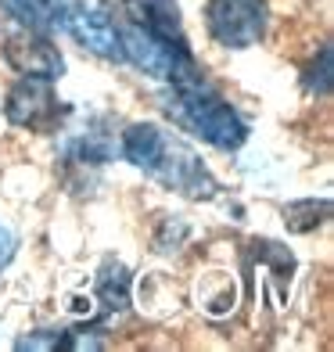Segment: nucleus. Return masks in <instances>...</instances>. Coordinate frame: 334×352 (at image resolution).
Wrapping results in <instances>:
<instances>
[{"mask_svg":"<svg viewBox=\"0 0 334 352\" xmlns=\"http://www.w3.org/2000/svg\"><path fill=\"white\" fill-rule=\"evenodd\" d=\"M166 83L172 87L162 98L166 111L183 126V130L198 133L201 140H209L212 148H219V151H237L248 140L245 119L237 116V108L223 98L209 79H205L194 54L180 58Z\"/></svg>","mask_w":334,"mask_h":352,"instance_id":"f257e3e1","label":"nucleus"},{"mask_svg":"<svg viewBox=\"0 0 334 352\" xmlns=\"http://www.w3.org/2000/svg\"><path fill=\"white\" fill-rule=\"evenodd\" d=\"M122 155L126 162H133L140 173H148L151 180H158L162 187L177 190L183 198L194 201H209L216 198V176L209 173V166L201 162V155L190 148L187 140L166 133L155 122H133L122 133Z\"/></svg>","mask_w":334,"mask_h":352,"instance_id":"f03ea898","label":"nucleus"},{"mask_svg":"<svg viewBox=\"0 0 334 352\" xmlns=\"http://www.w3.org/2000/svg\"><path fill=\"white\" fill-rule=\"evenodd\" d=\"M101 11L111 25V33H115L119 54L151 79H169V72L177 69V61L190 54V47L166 40L148 22L140 0H101Z\"/></svg>","mask_w":334,"mask_h":352,"instance_id":"7ed1b4c3","label":"nucleus"},{"mask_svg":"<svg viewBox=\"0 0 334 352\" xmlns=\"http://www.w3.org/2000/svg\"><path fill=\"white\" fill-rule=\"evenodd\" d=\"M4 116L11 126L29 133H58V126L65 122L69 104L58 98L54 79L47 76H22L19 83L8 90L4 98Z\"/></svg>","mask_w":334,"mask_h":352,"instance_id":"20e7f679","label":"nucleus"},{"mask_svg":"<svg viewBox=\"0 0 334 352\" xmlns=\"http://www.w3.org/2000/svg\"><path fill=\"white\" fill-rule=\"evenodd\" d=\"M269 8L266 0H209L205 4V29L219 47L245 51L266 36Z\"/></svg>","mask_w":334,"mask_h":352,"instance_id":"39448f33","label":"nucleus"},{"mask_svg":"<svg viewBox=\"0 0 334 352\" xmlns=\"http://www.w3.org/2000/svg\"><path fill=\"white\" fill-rule=\"evenodd\" d=\"M47 4H51L54 29H65L79 47H87L90 54H98L104 61H122L115 33H111L104 11L87 8V0H47Z\"/></svg>","mask_w":334,"mask_h":352,"instance_id":"423d86ee","label":"nucleus"},{"mask_svg":"<svg viewBox=\"0 0 334 352\" xmlns=\"http://www.w3.org/2000/svg\"><path fill=\"white\" fill-rule=\"evenodd\" d=\"M0 51H4L8 65L22 76H47L58 79L65 72V58L61 51L47 40L43 33H33V29H11V33H0Z\"/></svg>","mask_w":334,"mask_h":352,"instance_id":"0eeeda50","label":"nucleus"},{"mask_svg":"<svg viewBox=\"0 0 334 352\" xmlns=\"http://www.w3.org/2000/svg\"><path fill=\"white\" fill-rule=\"evenodd\" d=\"M98 302H101L104 316L130 309V270L119 259H104L101 274H98Z\"/></svg>","mask_w":334,"mask_h":352,"instance_id":"6e6552de","label":"nucleus"},{"mask_svg":"<svg viewBox=\"0 0 334 352\" xmlns=\"http://www.w3.org/2000/svg\"><path fill=\"white\" fill-rule=\"evenodd\" d=\"M0 11L11 14L19 25L33 29V33H51L54 22H51V4L47 0H0Z\"/></svg>","mask_w":334,"mask_h":352,"instance_id":"1a4fd4ad","label":"nucleus"},{"mask_svg":"<svg viewBox=\"0 0 334 352\" xmlns=\"http://www.w3.org/2000/svg\"><path fill=\"white\" fill-rule=\"evenodd\" d=\"M331 216V201L327 198H306V201H291L288 209H284V223H288V230H295V234H309V230H316L320 223Z\"/></svg>","mask_w":334,"mask_h":352,"instance_id":"9d476101","label":"nucleus"},{"mask_svg":"<svg viewBox=\"0 0 334 352\" xmlns=\"http://www.w3.org/2000/svg\"><path fill=\"white\" fill-rule=\"evenodd\" d=\"M306 90L327 98L331 94V47H320V65H313L306 72Z\"/></svg>","mask_w":334,"mask_h":352,"instance_id":"9b49d317","label":"nucleus"},{"mask_svg":"<svg viewBox=\"0 0 334 352\" xmlns=\"http://www.w3.org/2000/svg\"><path fill=\"white\" fill-rule=\"evenodd\" d=\"M11 255H14V237L8 230H0V270L11 263Z\"/></svg>","mask_w":334,"mask_h":352,"instance_id":"f8f14e48","label":"nucleus"}]
</instances>
